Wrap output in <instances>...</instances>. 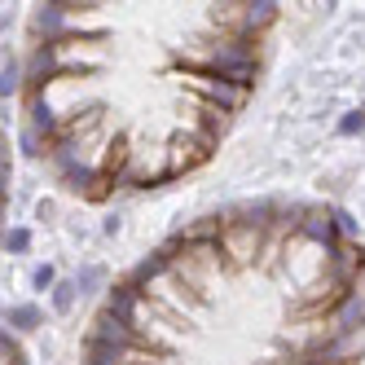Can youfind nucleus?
Masks as SVG:
<instances>
[{"label":"nucleus","mask_w":365,"mask_h":365,"mask_svg":"<svg viewBox=\"0 0 365 365\" xmlns=\"http://www.w3.org/2000/svg\"><path fill=\"white\" fill-rule=\"evenodd\" d=\"M277 5H40L22 58V137L58 185L101 202L198 172L269 62Z\"/></svg>","instance_id":"f257e3e1"},{"label":"nucleus","mask_w":365,"mask_h":365,"mask_svg":"<svg viewBox=\"0 0 365 365\" xmlns=\"http://www.w3.org/2000/svg\"><path fill=\"white\" fill-rule=\"evenodd\" d=\"M80 365H365V242L326 202L207 212L110 286Z\"/></svg>","instance_id":"f03ea898"}]
</instances>
